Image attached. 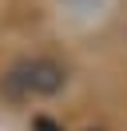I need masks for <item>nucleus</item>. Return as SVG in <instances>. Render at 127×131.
Here are the masks:
<instances>
[{
  "instance_id": "1",
  "label": "nucleus",
  "mask_w": 127,
  "mask_h": 131,
  "mask_svg": "<svg viewBox=\"0 0 127 131\" xmlns=\"http://www.w3.org/2000/svg\"><path fill=\"white\" fill-rule=\"evenodd\" d=\"M68 83V68L52 56H28L16 60L4 75H0V91L8 99H44Z\"/></svg>"
},
{
  "instance_id": "2",
  "label": "nucleus",
  "mask_w": 127,
  "mask_h": 131,
  "mask_svg": "<svg viewBox=\"0 0 127 131\" xmlns=\"http://www.w3.org/2000/svg\"><path fill=\"white\" fill-rule=\"evenodd\" d=\"M32 131H64V127L56 119H48V115H36V119H32Z\"/></svg>"
},
{
  "instance_id": "3",
  "label": "nucleus",
  "mask_w": 127,
  "mask_h": 131,
  "mask_svg": "<svg viewBox=\"0 0 127 131\" xmlns=\"http://www.w3.org/2000/svg\"><path fill=\"white\" fill-rule=\"evenodd\" d=\"M91 131H103V127H91Z\"/></svg>"
}]
</instances>
